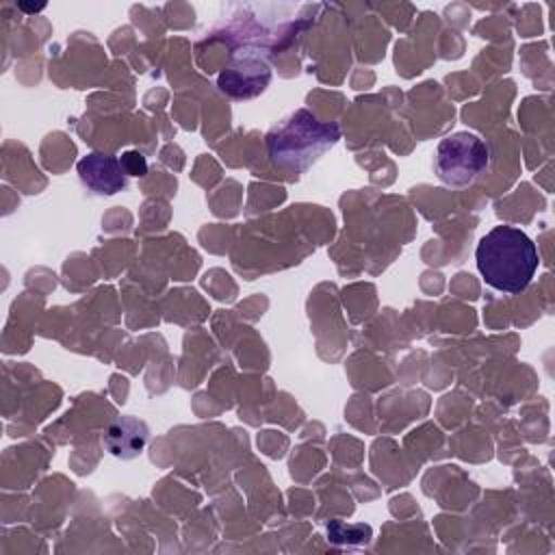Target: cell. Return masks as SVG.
I'll return each mask as SVG.
<instances>
[{"label": "cell", "instance_id": "6da1fadb", "mask_svg": "<svg viewBox=\"0 0 555 555\" xmlns=\"http://www.w3.org/2000/svg\"><path fill=\"white\" fill-rule=\"evenodd\" d=\"M477 269L488 286L516 295L529 286L538 269L535 243L514 225H494L475 249Z\"/></svg>", "mask_w": 555, "mask_h": 555}, {"label": "cell", "instance_id": "7a4b0ae2", "mask_svg": "<svg viewBox=\"0 0 555 555\" xmlns=\"http://www.w3.org/2000/svg\"><path fill=\"white\" fill-rule=\"evenodd\" d=\"M340 139L336 124L319 121L310 111L299 108L282 124L271 128L267 137L269 156L273 165L301 171L327 152Z\"/></svg>", "mask_w": 555, "mask_h": 555}, {"label": "cell", "instance_id": "3957f363", "mask_svg": "<svg viewBox=\"0 0 555 555\" xmlns=\"http://www.w3.org/2000/svg\"><path fill=\"white\" fill-rule=\"evenodd\" d=\"M490 165L488 143L473 132H453L444 137L434 156V171L447 186L473 184Z\"/></svg>", "mask_w": 555, "mask_h": 555}, {"label": "cell", "instance_id": "277c9868", "mask_svg": "<svg viewBox=\"0 0 555 555\" xmlns=\"http://www.w3.org/2000/svg\"><path fill=\"white\" fill-rule=\"evenodd\" d=\"M78 178L95 195H113L126 186V171L117 156L111 154H87L78 160Z\"/></svg>", "mask_w": 555, "mask_h": 555}, {"label": "cell", "instance_id": "5b68a950", "mask_svg": "<svg viewBox=\"0 0 555 555\" xmlns=\"http://www.w3.org/2000/svg\"><path fill=\"white\" fill-rule=\"evenodd\" d=\"M243 76L238 67H228L221 76H219V87L236 98H249L256 95L258 91L264 89V85L269 82V67L254 59V61H243Z\"/></svg>", "mask_w": 555, "mask_h": 555}, {"label": "cell", "instance_id": "8992f818", "mask_svg": "<svg viewBox=\"0 0 555 555\" xmlns=\"http://www.w3.org/2000/svg\"><path fill=\"white\" fill-rule=\"evenodd\" d=\"M113 427L124 434V438L121 436H111V434L104 436V442H106V447L111 449L113 455L132 457L143 449V444L147 440V429H145L143 423H139L134 418H124V421L115 423Z\"/></svg>", "mask_w": 555, "mask_h": 555}, {"label": "cell", "instance_id": "52a82bcc", "mask_svg": "<svg viewBox=\"0 0 555 555\" xmlns=\"http://www.w3.org/2000/svg\"><path fill=\"white\" fill-rule=\"evenodd\" d=\"M119 163H121L126 176H143L147 171V163L141 152H126L119 156Z\"/></svg>", "mask_w": 555, "mask_h": 555}, {"label": "cell", "instance_id": "ba28073f", "mask_svg": "<svg viewBox=\"0 0 555 555\" xmlns=\"http://www.w3.org/2000/svg\"><path fill=\"white\" fill-rule=\"evenodd\" d=\"M22 11H28V13H35V11H41L43 9V4H39V7H33V4H24V2H20L17 4Z\"/></svg>", "mask_w": 555, "mask_h": 555}]
</instances>
